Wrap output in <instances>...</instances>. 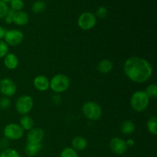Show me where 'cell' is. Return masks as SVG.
I'll return each mask as SVG.
<instances>
[{
  "label": "cell",
  "mask_w": 157,
  "mask_h": 157,
  "mask_svg": "<svg viewBox=\"0 0 157 157\" xmlns=\"http://www.w3.org/2000/svg\"><path fill=\"white\" fill-rule=\"evenodd\" d=\"M153 67L147 60L140 57H131L124 62V71L126 76L135 83H144L153 74Z\"/></svg>",
  "instance_id": "1"
},
{
  "label": "cell",
  "mask_w": 157,
  "mask_h": 157,
  "mask_svg": "<svg viewBox=\"0 0 157 157\" xmlns=\"http://www.w3.org/2000/svg\"><path fill=\"white\" fill-rule=\"evenodd\" d=\"M150 103V98L144 90H137L132 94L130 104L134 111L141 113L147 110Z\"/></svg>",
  "instance_id": "2"
},
{
  "label": "cell",
  "mask_w": 157,
  "mask_h": 157,
  "mask_svg": "<svg viewBox=\"0 0 157 157\" xmlns=\"http://www.w3.org/2000/svg\"><path fill=\"white\" fill-rule=\"evenodd\" d=\"M82 112L84 117L89 121H96L101 117L102 108L95 101H87L83 104Z\"/></svg>",
  "instance_id": "3"
},
{
  "label": "cell",
  "mask_w": 157,
  "mask_h": 157,
  "mask_svg": "<svg viewBox=\"0 0 157 157\" xmlns=\"http://www.w3.org/2000/svg\"><path fill=\"white\" fill-rule=\"evenodd\" d=\"M70 86V79L63 74L55 75L50 81V87L55 93L61 94L66 91Z\"/></svg>",
  "instance_id": "4"
},
{
  "label": "cell",
  "mask_w": 157,
  "mask_h": 157,
  "mask_svg": "<svg viewBox=\"0 0 157 157\" xmlns=\"http://www.w3.org/2000/svg\"><path fill=\"white\" fill-rule=\"evenodd\" d=\"M33 107V100L29 95H21L15 102V109L21 115H27Z\"/></svg>",
  "instance_id": "5"
},
{
  "label": "cell",
  "mask_w": 157,
  "mask_h": 157,
  "mask_svg": "<svg viewBox=\"0 0 157 157\" xmlns=\"http://www.w3.org/2000/svg\"><path fill=\"white\" fill-rule=\"evenodd\" d=\"M97 24V18L94 14L90 12H83L78 19V25L82 30H90Z\"/></svg>",
  "instance_id": "6"
},
{
  "label": "cell",
  "mask_w": 157,
  "mask_h": 157,
  "mask_svg": "<svg viewBox=\"0 0 157 157\" xmlns=\"http://www.w3.org/2000/svg\"><path fill=\"white\" fill-rule=\"evenodd\" d=\"M3 133L5 137L9 140H18L22 137L24 130L19 124H9L5 127Z\"/></svg>",
  "instance_id": "7"
},
{
  "label": "cell",
  "mask_w": 157,
  "mask_h": 157,
  "mask_svg": "<svg viewBox=\"0 0 157 157\" xmlns=\"http://www.w3.org/2000/svg\"><path fill=\"white\" fill-rule=\"evenodd\" d=\"M5 42L11 46H17L22 42L24 39V34L17 29L6 31L5 34Z\"/></svg>",
  "instance_id": "8"
},
{
  "label": "cell",
  "mask_w": 157,
  "mask_h": 157,
  "mask_svg": "<svg viewBox=\"0 0 157 157\" xmlns=\"http://www.w3.org/2000/svg\"><path fill=\"white\" fill-rule=\"evenodd\" d=\"M17 90L16 84L10 78H2L0 79V93L4 97L13 96Z\"/></svg>",
  "instance_id": "9"
},
{
  "label": "cell",
  "mask_w": 157,
  "mask_h": 157,
  "mask_svg": "<svg viewBox=\"0 0 157 157\" xmlns=\"http://www.w3.org/2000/svg\"><path fill=\"white\" fill-rule=\"evenodd\" d=\"M109 147L110 150L117 155L124 154L128 149L126 141L120 137L112 138L109 143Z\"/></svg>",
  "instance_id": "10"
},
{
  "label": "cell",
  "mask_w": 157,
  "mask_h": 157,
  "mask_svg": "<svg viewBox=\"0 0 157 157\" xmlns=\"http://www.w3.org/2000/svg\"><path fill=\"white\" fill-rule=\"evenodd\" d=\"M44 133L42 129L35 127L29 130L27 134V144H41L44 139Z\"/></svg>",
  "instance_id": "11"
},
{
  "label": "cell",
  "mask_w": 157,
  "mask_h": 157,
  "mask_svg": "<svg viewBox=\"0 0 157 157\" xmlns=\"http://www.w3.org/2000/svg\"><path fill=\"white\" fill-rule=\"evenodd\" d=\"M33 85L39 91H46L50 86V81L44 75H38L34 79Z\"/></svg>",
  "instance_id": "12"
},
{
  "label": "cell",
  "mask_w": 157,
  "mask_h": 157,
  "mask_svg": "<svg viewBox=\"0 0 157 157\" xmlns=\"http://www.w3.org/2000/svg\"><path fill=\"white\" fill-rule=\"evenodd\" d=\"M4 65L9 70H15L18 65V58L15 54L8 53L4 57Z\"/></svg>",
  "instance_id": "13"
},
{
  "label": "cell",
  "mask_w": 157,
  "mask_h": 157,
  "mask_svg": "<svg viewBox=\"0 0 157 157\" xmlns=\"http://www.w3.org/2000/svg\"><path fill=\"white\" fill-rule=\"evenodd\" d=\"M29 16L23 11L15 12L13 16V23L18 26H24L29 23Z\"/></svg>",
  "instance_id": "14"
},
{
  "label": "cell",
  "mask_w": 157,
  "mask_h": 157,
  "mask_svg": "<svg viewBox=\"0 0 157 157\" xmlns=\"http://www.w3.org/2000/svg\"><path fill=\"white\" fill-rule=\"evenodd\" d=\"M72 148L76 151H82L87 147V141L83 136H75L71 140Z\"/></svg>",
  "instance_id": "15"
},
{
  "label": "cell",
  "mask_w": 157,
  "mask_h": 157,
  "mask_svg": "<svg viewBox=\"0 0 157 157\" xmlns=\"http://www.w3.org/2000/svg\"><path fill=\"white\" fill-rule=\"evenodd\" d=\"M113 62L108 59L101 60L98 64V66H97V69H98V71L101 74H104V75L110 73L112 69H113Z\"/></svg>",
  "instance_id": "16"
},
{
  "label": "cell",
  "mask_w": 157,
  "mask_h": 157,
  "mask_svg": "<svg viewBox=\"0 0 157 157\" xmlns=\"http://www.w3.org/2000/svg\"><path fill=\"white\" fill-rule=\"evenodd\" d=\"M136 126L134 123L130 120L124 121L121 125V133L125 135H130L135 131Z\"/></svg>",
  "instance_id": "17"
},
{
  "label": "cell",
  "mask_w": 157,
  "mask_h": 157,
  "mask_svg": "<svg viewBox=\"0 0 157 157\" xmlns=\"http://www.w3.org/2000/svg\"><path fill=\"white\" fill-rule=\"evenodd\" d=\"M34 124L33 119L28 115H24L20 118L19 125L23 130H30L34 127Z\"/></svg>",
  "instance_id": "18"
},
{
  "label": "cell",
  "mask_w": 157,
  "mask_h": 157,
  "mask_svg": "<svg viewBox=\"0 0 157 157\" xmlns=\"http://www.w3.org/2000/svg\"><path fill=\"white\" fill-rule=\"evenodd\" d=\"M41 150V144H27L25 152L28 156H35L38 153V152Z\"/></svg>",
  "instance_id": "19"
},
{
  "label": "cell",
  "mask_w": 157,
  "mask_h": 157,
  "mask_svg": "<svg viewBox=\"0 0 157 157\" xmlns=\"http://www.w3.org/2000/svg\"><path fill=\"white\" fill-rule=\"evenodd\" d=\"M147 130L149 133L156 136L157 134V117L156 116L152 117L147 121Z\"/></svg>",
  "instance_id": "20"
},
{
  "label": "cell",
  "mask_w": 157,
  "mask_h": 157,
  "mask_svg": "<svg viewBox=\"0 0 157 157\" xmlns=\"http://www.w3.org/2000/svg\"><path fill=\"white\" fill-rule=\"evenodd\" d=\"M46 9V4L43 1H37L32 5V11L35 14L41 13Z\"/></svg>",
  "instance_id": "21"
},
{
  "label": "cell",
  "mask_w": 157,
  "mask_h": 157,
  "mask_svg": "<svg viewBox=\"0 0 157 157\" xmlns=\"http://www.w3.org/2000/svg\"><path fill=\"white\" fill-rule=\"evenodd\" d=\"M146 94L149 98L156 99L157 98V85L156 84H152L147 87L145 91Z\"/></svg>",
  "instance_id": "22"
},
{
  "label": "cell",
  "mask_w": 157,
  "mask_h": 157,
  "mask_svg": "<svg viewBox=\"0 0 157 157\" xmlns=\"http://www.w3.org/2000/svg\"><path fill=\"white\" fill-rule=\"evenodd\" d=\"M10 6L11 9L15 12H19V11L22 10L25 4L23 0H12L10 2Z\"/></svg>",
  "instance_id": "23"
},
{
  "label": "cell",
  "mask_w": 157,
  "mask_h": 157,
  "mask_svg": "<svg viewBox=\"0 0 157 157\" xmlns=\"http://www.w3.org/2000/svg\"><path fill=\"white\" fill-rule=\"evenodd\" d=\"M60 157H79L76 150L72 147H66L61 151Z\"/></svg>",
  "instance_id": "24"
},
{
  "label": "cell",
  "mask_w": 157,
  "mask_h": 157,
  "mask_svg": "<svg viewBox=\"0 0 157 157\" xmlns=\"http://www.w3.org/2000/svg\"><path fill=\"white\" fill-rule=\"evenodd\" d=\"M0 157H20V155L14 149L7 148L2 152Z\"/></svg>",
  "instance_id": "25"
},
{
  "label": "cell",
  "mask_w": 157,
  "mask_h": 157,
  "mask_svg": "<svg viewBox=\"0 0 157 157\" xmlns=\"http://www.w3.org/2000/svg\"><path fill=\"white\" fill-rule=\"evenodd\" d=\"M11 105V101L7 97L0 98V110H5L9 108Z\"/></svg>",
  "instance_id": "26"
},
{
  "label": "cell",
  "mask_w": 157,
  "mask_h": 157,
  "mask_svg": "<svg viewBox=\"0 0 157 157\" xmlns=\"http://www.w3.org/2000/svg\"><path fill=\"white\" fill-rule=\"evenodd\" d=\"M9 53L8 44L4 41L0 40V58H2Z\"/></svg>",
  "instance_id": "27"
},
{
  "label": "cell",
  "mask_w": 157,
  "mask_h": 157,
  "mask_svg": "<svg viewBox=\"0 0 157 157\" xmlns=\"http://www.w3.org/2000/svg\"><path fill=\"white\" fill-rule=\"evenodd\" d=\"M108 12H107V9L105 6H100L98 9H97L96 12V15L95 16H98L100 18H104L107 17Z\"/></svg>",
  "instance_id": "28"
},
{
  "label": "cell",
  "mask_w": 157,
  "mask_h": 157,
  "mask_svg": "<svg viewBox=\"0 0 157 157\" xmlns=\"http://www.w3.org/2000/svg\"><path fill=\"white\" fill-rule=\"evenodd\" d=\"M15 12V11H13L12 9H9L6 16H5V21H6V23H7V24H12V23H13V16Z\"/></svg>",
  "instance_id": "29"
},
{
  "label": "cell",
  "mask_w": 157,
  "mask_h": 157,
  "mask_svg": "<svg viewBox=\"0 0 157 157\" xmlns=\"http://www.w3.org/2000/svg\"><path fill=\"white\" fill-rule=\"evenodd\" d=\"M8 10H9V8H8L7 4L0 1V19L5 18Z\"/></svg>",
  "instance_id": "30"
},
{
  "label": "cell",
  "mask_w": 157,
  "mask_h": 157,
  "mask_svg": "<svg viewBox=\"0 0 157 157\" xmlns=\"http://www.w3.org/2000/svg\"><path fill=\"white\" fill-rule=\"evenodd\" d=\"M8 146H9V140L6 139V137L0 140V148L6 150L8 148Z\"/></svg>",
  "instance_id": "31"
},
{
  "label": "cell",
  "mask_w": 157,
  "mask_h": 157,
  "mask_svg": "<svg viewBox=\"0 0 157 157\" xmlns=\"http://www.w3.org/2000/svg\"><path fill=\"white\" fill-rule=\"evenodd\" d=\"M52 98H53V97H52ZM52 101H53V102L55 103V104H60L61 102V97L58 94H55V96H54V98H52Z\"/></svg>",
  "instance_id": "32"
},
{
  "label": "cell",
  "mask_w": 157,
  "mask_h": 157,
  "mask_svg": "<svg viewBox=\"0 0 157 157\" xmlns=\"http://www.w3.org/2000/svg\"><path fill=\"white\" fill-rule=\"evenodd\" d=\"M127 147H133L135 145V141L133 139H128L126 141Z\"/></svg>",
  "instance_id": "33"
},
{
  "label": "cell",
  "mask_w": 157,
  "mask_h": 157,
  "mask_svg": "<svg viewBox=\"0 0 157 157\" xmlns=\"http://www.w3.org/2000/svg\"><path fill=\"white\" fill-rule=\"evenodd\" d=\"M6 32V29H5L3 27H2V26H0V40L4 38Z\"/></svg>",
  "instance_id": "34"
},
{
  "label": "cell",
  "mask_w": 157,
  "mask_h": 157,
  "mask_svg": "<svg viewBox=\"0 0 157 157\" xmlns=\"http://www.w3.org/2000/svg\"><path fill=\"white\" fill-rule=\"evenodd\" d=\"M0 1H1V2H5V3H6V4H7L8 2H10L12 1V0H0Z\"/></svg>",
  "instance_id": "35"
},
{
  "label": "cell",
  "mask_w": 157,
  "mask_h": 157,
  "mask_svg": "<svg viewBox=\"0 0 157 157\" xmlns=\"http://www.w3.org/2000/svg\"><path fill=\"white\" fill-rule=\"evenodd\" d=\"M85 157H89V156H85Z\"/></svg>",
  "instance_id": "36"
}]
</instances>
